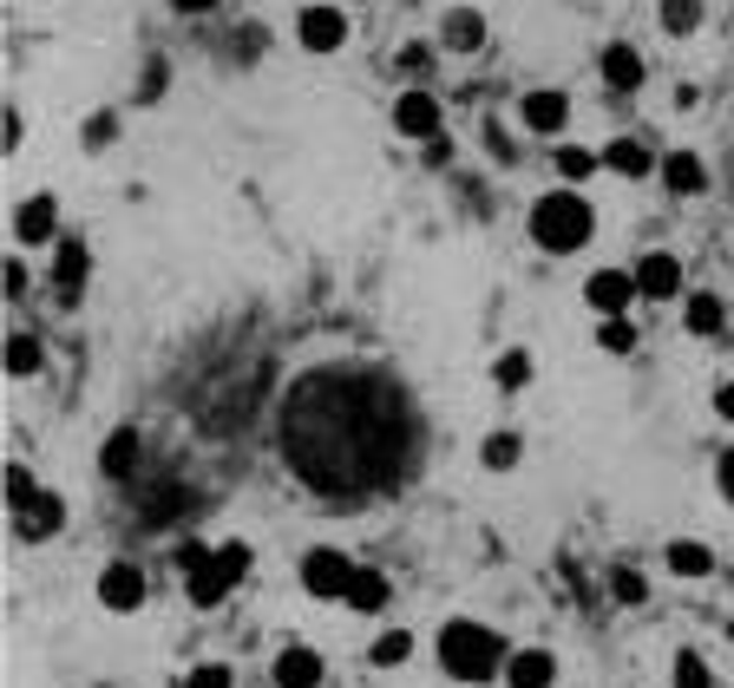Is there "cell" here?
<instances>
[{
    "label": "cell",
    "instance_id": "1",
    "mask_svg": "<svg viewBox=\"0 0 734 688\" xmlns=\"http://www.w3.org/2000/svg\"><path fill=\"white\" fill-rule=\"evenodd\" d=\"M282 453L328 499L381 492L407 459V407L381 374L361 368L302 374L282 400Z\"/></svg>",
    "mask_w": 734,
    "mask_h": 688
},
{
    "label": "cell",
    "instance_id": "2",
    "mask_svg": "<svg viewBox=\"0 0 734 688\" xmlns=\"http://www.w3.org/2000/svg\"><path fill=\"white\" fill-rule=\"evenodd\" d=\"M440 663H446L453 683H492L499 663H512V656H505V643H499L492 630H479V623H446V630H440Z\"/></svg>",
    "mask_w": 734,
    "mask_h": 688
},
{
    "label": "cell",
    "instance_id": "3",
    "mask_svg": "<svg viewBox=\"0 0 734 688\" xmlns=\"http://www.w3.org/2000/svg\"><path fill=\"white\" fill-rule=\"evenodd\" d=\"M532 236H538L551 256L584 249V243H591V203H584L578 190H551V197H538V210H532Z\"/></svg>",
    "mask_w": 734,
    "mask_h": 688
},
{
    "label": "cell",
    "instance_id": "4",
    "mask_svg": "<svg viewBox=\"0 0 734 688\" xmlns=\"http://www.w3.org/2000/svg\"><path fill=\"white\" fill-rule=\"evenodd\" d=\"M302 584H308L315 597H348V584H354V564H348L341 551H315V558L302 564Z\"/></svg>",
    "mask_w": 734,
    "mask_h": 688
},
{
    "label": "cell",
    "instance_id": "5",
    "mask_svg": "<svg viewBox=\"0 0 734 688\" xmlns=\"http://www.w3.org/2000/svg\"><path fill=\"white\" fill-rule=\"evenodd\" d=\"M637 295H650V302H669V295H683V263L676 256H643L637 263Z\"/></svg>",
    "mask_w": 734,
    "mask_h": 688
},
{
    "label": "cell",
    "instance_id": "6",
    "mask_svg": "<svg viewBox=\"0 0 734 688\" xmlns=\"http://www.w3.org/2000/svg\"><path fill=\"white\" fill-rule=\"evenodd\" d=\"M295 33H302V46H308V53H335V46L348 39V20H341L335 7H308Z\"/></svg>",
    "mask_w": 734,
    "mask_h": 688
},
{
    "label": "cell",
    "instance_id": "7",
    "mask_svg": "<svg viewBox=\"0 0 734 688\" xmlns=\"http://www.w3.org/2000/svg\"><path fill=\"white\" fill-rule=\"evenodd\" d=\"M584 295H591V308H597V315H624V308H630V295H637V276H624V269H597Z\"/></svg>",
    "mask_w": 734,
    "mask_h": 688
},
{
    "label": "cell",
    "instance_id": "8",
    "mask_svg": "<svg viewBox=\"0 0 734 688\" xmlns=\"http://www.w3.org/2000/svg\"><path fill=\"white\" fill-rule=\"evenodd\" d=\"M98 604H105V610H138V604H144V578H138L131 564H112V571L98 578Z\"/></svg>",
    "mask_w": 734,
    "mask_h": 688
},
{
    "label": "cell",
    "instance_id": "9",
    "mask_svg": "<svg viewBox=\"0 0 734 688\" xmlns=\"http://www.w3.org/2000/svg\"><path fill=\"white\" fill-rule=\"evenodd\" d=\"M394 125H400V131H413V138H433V131H440V105H433L427 92H400Z\"/></svg>",
    "mask_w": 734,
    "mask_h": 688
},
{
    "label": "cell",
    "instance_id": "10",
    "mask_svg": "<svg viewBox=\"0 0 734 688\" xmlns=\"http://www.w3.org/2000/svg\"><path fill=\"white\" fill-rule=\"evenodd\" d=\"M53 223H59L53 197H26V203L13 210V236H20V243H46V236H53Z\"/></svg>",
    "mask_w": 734,
    "mask_h": 688
},
{
    "label": "cell",
    "instance_id": "11",
    "mask_svg": "<svg viewBox=\"0 0 734 688\" xmlns=\"http://www.w3.org/2000/svg\"><path fill=\"white\" fill-rule=\"evenodd\" d=\"M53 282H59V302H79V289H85V249L79 243L53 249Z\"/></svg>",
    "mask_w": 734,
    "mask_h": 688
},
{
    "label": "cell",
    "instance_id": "12",
    "mask_svg": "<svg viewBox=\"0 0 734 688\" xmlns=\"http://www.w3.org/2000/svg\"><path fill=\"white\" fill-rule=\"evenodd\" d=\"M13 518H20V538H53V532L66 525V505H59L53 492H39V499H33L26 512H13Z\"/></svg>",
    "mask_w": 734,
    "mask_h": 688
},
{
    "label": "cell",
    "instance_id": "13",
    "mask_svg": "<svg viewBox=\"0 0 734 688\" xmlns=\"http://www.w3.org/2000/svg\"><path fill=\"white\" fill-rule=\"evenodd\" d=\"M276 688H322V656H315V650H282Z\"/></svg>",
    "mask_w": 734,
    "mask_h": 688
},
{
    "label": "cell",
    "instance_id": "14",
    "mask_svg": "<svg viewBox=\"0 0 734 688\" xmlns=\"http://www.w3.org/2000/svg\"><path fill=\"white\" fill-rule=\"evenodd\" d=\"M564 118H571L564 92H525V125L532 131H564Z\"/></svg>",
    "mask_w": 734,
    "mask_h": 688
},
{
    "label": "cell",
    "instance_id": "15",
    "mask_svg": "<svg viewBox=\"0 0 734 688\" xmlns=\"http://www.w3.org/2000/svg\"><path fill=\"white\" fill-rule=\"evenodd\" d=\"M551 676H558V663H551L545 650H525V656L505 663V683L512 688H551Z\"/></svg>",
    "mask_w": 734,
    "mask_h": 688
},
{
    "label": "cell",
    "instance_id": "16",
    "mask_svg": "<svg viewBox=\"0 0 734 688\" xmlns=\"http://www.w3.org/2000/svg\"><path fill=\"white\" fill-rule=\"evenodd\" d=\"M663 177H669V190H683V197H696V190H709V171H702V158H689V151H676V158H663Z\"/></svg>",
    "mask_w": 734,
    "mask_h": 688
},
{
    "label": "cell",
    "instance_id": "17",
    "mask_svg": "<svg viewBox=\"0 0 734 688\" xmlns=\"http://www.w3.org/2000/svg\"><path fill=\"white\" fill-rule=\"evenodd\" d=\"M669 571H676V578H709V571H715V551L696 545V538H676V545H669Z\"/></svg>",
    "mask_w": 734,
    "mask_h": 688
},
{
    "label": "cell",
    "instance_id": "18",
    "mask_svg": "<svg viewBox=\"0 0 734 688\" xmlns=\"http://www.w3.org/2000/svg\"><path fill=\"white\" fill-rule=\"evenodd\" d=\"M98 466H105L112 479H125V473L138 466V433H131V427H118V433L105 440V453H98Z\"/></svg>",
    "mask_w": 734,
    "mask_h": 688
},
{
    "label": "cell",
    "instance_id": "19",
    "mask_svg": "<svg viewBox=\"0 0 734 688\" xmlns=\"http://www.w3.org/2000/svg\"><path fill=\"white\" fill-rule=\"evenodd\" d=\"M479 39H486V20H479L473 7H459V13H446V46H453V53H473Z\"/></svg>",
    "mask_w": 734,
    "mask_h": 688
},
{
    "label": "cell",
    "instance_id": "20",
    "mask_svg": "<svg viewBox=\"0 0 734 688\" xmlns=\"http://www.w3.org/2000/svg\"><path fill=\"white\" fill-rule=\"evenodd\" d=\"M604 79H610V85H624V92H630V85H637V79H643V59H637V53H630V46H604Z\"/></svg>",
    "mask_w": 734,
    "mask_h": 688
},
{
    "label": "cell",
    "instance_id": "21",
    "mask_svg": "<svg viewBox=\"0 0 734 688\" xmlns=\"http://www.w3.org/2000/svg\"><path fill=\"white\" fill-rule=\"evenodd\" d=\"M604 164H610V171H624V177H643V171H650V151H643L637 138H617V144L604 151Z\"/></svg>",
    "mask_w": 734,
    "mask_h": 688
},
{
    "label": "cell",
    "instance_id": "22",
    "mask_svg": "<svg viewBox=\"0 0 734 688\" xmlns=\"http://www.w3.org/2000/svg\"><path fill=\"white\" fill-rule=\"evenodd\" d=\"M348 604H354V610H381V604H387V578H381V571H354Z\"/></svg>",
    "mask_w": 734,
    "mask_h": 688
},
{
    "label": "cell",
    "instance_id": "23",
    "mask_svg": "<svg viewBox=\"0 0 734 688\" xmlns=\"http://www.w3.org/2000/svg\"><path fill=\"white\" fill-rule=\"evenodd\" d=\"M683 322H689L696 335H715V328H722V302H715V295H689V308H683Z\"/></svg>",
    "mask_w": 734,
    "mask_h": 688
},
{
    "label": "cell",
    "instance_id": "24",
    "mask_svg": "<svg viewBox=\"0 0 734 688\" xmlns=\"http://www.w3.org/2000/svg\"><path fill=\"white\" fill-rule=\"evenodd\" d=\"M492 381H499V387H525V381H532V354H525V348H505L499 368H492Z\"/></svg>",
    "mask_w": 734,
    "mask_h": 688
},
{
    "label": "cell",
    "instance_id": "25",
    "mask_svg": "<svg viewBox=\"0 0 734 688\" xmlns=\"http://www.w3.org/2000/svg\"><path fill=\"white\" fill-rule=\"evenodd\" d=\"M663 26L683 39V33H696L702 26V0H663Z\"/></svg>",
    "mask_w": 734,
    "mask_h": 688
},
{
    "label": "cell",
    "instance_id": "26",
    "mask_svg": "<svg viewBox=\"0 0 734 688\" xmlns=\"http://www.w3.org/2000/svg\"><path fill=\"white\" fill-rule=\"evenodd\" d=\"M486 466H492V473H512V466H519V433H492V440H486Z\"/></svg>",
    "mask_w": 734,
    "mask_h": 688
},
{
    "label": "cell",
    "instance_id": "27",
    "mask_svg": "<svg viewBox=\"0 0 734 688\" xmlns=\"http://www.w3.org/2000/svg\"><path fill=\"white\" fill-rule=\"evenodd\" d=\"M676 688H715V676H709V663H702L696 650H683V656H676Z\"/></svg>",
    "mask_w": 734,
    "mask_h": 688
},
{
    "label": "cell",
    "instance_id": "28",
    "mask_svg": "<svg viewBox=\"0 0 734 688\" xmlns=\"http://www.w3.org/2000/svg\"><path fill=\"white\" fill-rule=\"evenodd\" d=\"M597 341H604L610 354H630V348H637V328H630L624 315H604V335H597Z\"/></svg>",
    "mask_w": 734,
    "mask_h": 688
},
{
    "label": "cell",
    "instance_id": "29",
    "mask_svg": "<svg viewBox=\"0 0 734 688\" xmlns=\"http://www.w3.org/2000/svg\"><path fill=\"white\" fill-rule=\"evenodd\" d=\"M7 368H13V374H33V368H39V341H33V335H13V341H7Z\"/></svg>",
    "mask_w": 734,
    "mask_h": 688
},
{
    "label": "cell",
    "instance_id": "30",
    "mask_svg": "<svg viewBox=\"0 0 734 688\" xmlns=\"http://www.w3.org/2000/svg\"><path fill=\"white\" fill-rule=\"evenodd\" d=\"M407 650H413V643H407L400 630H387V637L374 643V663H381V669H400V663H407Z\"/></svg>",
    "mask_w": 734,
    "mask_h": 688
},
{
    "label": "cell",
    "instance_id": "31",
    "mask_svg": "<svg viewBox=\"0 0 734 688\" xmlns=\"http://www.w3.org/2000/svg\"><path fill=\"white\" fill-rule=\"evenodd\" d=\"M7 499H13V512H26L39 492H33V479H26V466H7Z\"/></svg>",
    "mask_w": 734,
    "mask_h": 688
},
{
    "label": "cell",
    "instance_id": "32",
    "mask_svg": "<svg viewBox=\"0 0 734 688\" xmlns=\"http://www.w3.org/2000/svg\"><path fill=\"white\" fill-rule=\"evenodd\" d=\"M112 138H118V118L112 112H92L85 118V144H112Z\"/></svg>",
    "mask_w": 734,
    "mask_h": 688
},
{
    "label": "cell",
    "instance_id": "33",
    "mask_svg": "<svg viewBox=\"0 0 734 688\" xmlns=\"http://www.w3.org/2000/svg\"><path fill=\"white\" fill-rule=\"evenodd\" d=\"M558 171H564V177H591V151L564 144V151H558Z\"/></svg>",
    "mask_w": 734,
    "mask_h": 688
},
{
    "label": "cell",
    "instance_id": "34",
    "mask_svg": "<svg viewBox=\"0 0 734 688\" xmlns=\"http://www.w3.org/2000/svg\"><path fill=\"white\" fill-rule=\"evenodd\" d=\"M610 591H617L624 604H643V578H637V571H617V578H610Z\"/></svg>",
    "mask_w": 734,
    "mask_h": 688
},
{
    "label": "cell",
    "instance_id": "35",
    "mask_svg": "<svg viewBox=\"0 0 734 688\" xmlns=\"http://www.w3.org/2000/svg\"><path fill=\"white\" fill-rule=\"evenodd\" d=\"M164 79H171V72H164V59H158V66H144V85H138V98H158V92H164Z\"/></svg>",
    "mask_w": 734,
    "mask_h": 688
},
{
    "label": "cell",
    "instance_id": "36",
    "mask_svg": "<svg viewBox=\"0 0 734 688\" xmlns=\"http://www.w3.org/2000/svg\"><path fill=\"white\" fill-rule=\"evenodd\" d=\"M190 688H230V669H210V663H203V669L190 676Z\"/></svg>",
    "mask_w": 734,
    "mask_h": 688
},
{
    "label": "cell",
    "instance_id": "37",
    "mask_svg": "<svg viewBox=\"0 0 734 688\" xmlns=\"http://www.w3.org/2000/svg\"><path fill=\"white\" fill-rule=\"evenodd\" d=\"M715 407H722V420H734V381L722 387V394H715Z\"/></svg>",
    "mask_w": 734,
    "mask_h": 688
},
{
    "label": "cell",
    "instance_id": "38",
    "mask_svg": "<svg viewBox=\"0 0 734 688\" xmlns=\"http://www.w3.org/2000/svg\"><path fill=\"white\" fill-rule=\"evenodd\" d=\"M171 7H177V13H210L217 0H171Z\"/></svg>",
    "mask_w": 734,
    "mask_h": 688
},
{
    "label": "cell",
    "instance_id": "39",
    "mask_svg": "<svg viewBox=\"0 0 734 688\" xmlns=\"http://www.w3.org/2000/svg\"><path fill=\"white\" fill-rule=\"evenodd\" d=\"M722 492H729V499H734V453H729V459H722Z\"/></svg>",
    "mask_w": 734,
    "mask_h": 688
},
{
    "label": "cell",
    "instance_id": "40",
    "mask_svg": "<svg viewBox=\"0 0 734 688\" xmlns=\"http://www.w3.org/2000/svg\"><path fill=\"white\" fill-rule=\"evenodd\" d=\"M729 637H734V623H729Z\"/></svg>",
    "mask_w": 734,
    "mask_h": 688
}]
</instances>
